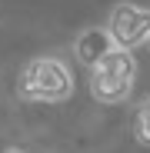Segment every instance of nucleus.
Listing matches in <instances>:
<instances>
[{"mask_svg": "<svg viewBox=\"0 0 150 153\" xmlns=\"http://www.w3.org/2000/svg\"><path fill=\"white\" fill-rule=\"evenodd\" d=\"M134 76H137L134 53L123 47H113L90 67V93L97 103H123L130 97Z\"/></svg>", "mask_w": 150, "mask_h": 153, "instance_id": "obj_1", "label": "nucleus"}, {"mask_svg": "<svg viewBox=\"0 0 150 153\" xmlns=\"http://www.w3.org/2000/svg\"><path fill=\"white\" fill-rule=\"evenodd\" d=\"M73 93V76L63 60L40 57L30 60L20 73V97L30 103H63Z\"/></svg>", "mask_w": 150, "mask_h": 153, "instance_id": "obj_2", "label": "nucleus"}, {"mask_svg": "<svg viewBox=\"0 0 150 153\" xmlns=\"http://www.w3.org/2000/svg\"><path fill=\"white\" fill-rule=\"evenodd\" d=\"M107 33H110L113 47H123V50H134V47L147 43V37H150V10L134 7V4L113 7Z\"/></svg>", "mask_w": 150, "mask_h": 153, "instance_id": "obj_3", "label": "nucleus"}, {"mask_svg": "<svg viewBox=\"0 0 150 153\" xmlns=\"http://www.w3.org/2000/svg\"><path fill=\"white\" fill-rule=\"evenodd\" d=\"M73 50H77V57H80V63H87V67H93L100 57L107 53V50H113V40H110V33H107V27H87L80 37H77V43H73Z\"/></svg>", "mask_w": 150, "mask_h": 153, "instance_id": "obj_4", "label": "nucleus"}, {"mask_svg": "<svg viewBox=\"0 0 150 153\" xmlns=\"http://www.w3.org/2000/svg\"><path fill=\"white\" fill-rule=\"evenodd\" d=\"M134 133L143 146H150V100H143L140 110H137V120H134Z\"/></svg>", "mask_w": 150, "mask_h": 153, "instance_id": "obj_5", "label": "nucleus"}, {"mask_svg": "<svg viewBox=\"0 0 150 153\" xmlns=\"http://www.w3.org/2000/svg\"><path fill=\"white\" fill-rule=\"evenodd\" d=\"M4 153H27V150H20V146H10V150H4Z\"/></svg>", "mask_w": 150, "mask_h": 153, "instance_id": "obj_6", "label": "nucleus"}, {"mask_svg": "<svg viewBox=\"0 0 150 153\" xmlns=\"http://www.w3.org/2000/svg\"><path fill=\"white\" fill-rule=\"evenodd\" d=\"M147 40H150V37H147Z\"/></svg>", "mask_w": 150, "mask_h": 153, "instance_id": "obj_7", "label": "nucleus"}]
</instances>
